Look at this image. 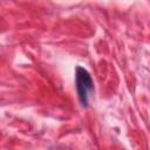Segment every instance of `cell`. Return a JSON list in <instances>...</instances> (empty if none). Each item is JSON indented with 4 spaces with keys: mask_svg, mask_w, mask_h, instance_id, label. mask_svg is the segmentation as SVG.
<instances>
[{
    "mask_svg": "<svg viewBox=\"0 0 150 150\" xmlns=\"http://www.w3.org/2000/svg\"><path fill=\"white\" fill-rule=\"evenodd\" d=\"M75 86L81 104L83 107H87L89 101V95L94 90V83L88 70L80 66L76 67V71H75Z\"/></svg>",
    "mask_w": 150,
    "mask_h": 150,
    "instance_id": "6da1fadb",
    "label": "cell"
}]
</instances>
